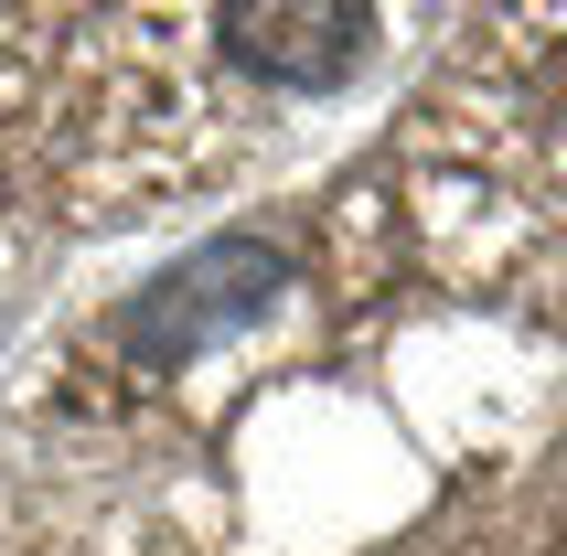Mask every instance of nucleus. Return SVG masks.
<instances>
[{
	"label": "nucleus",
	"mask_w": 567,
	"mask_h": 556,
	"mask_svg": "<svg viewBox=\"0 0 567 556\" xmlns=\"http://www.w3.org/2000/svg\"><path fill=\"white\" fill-rule=\"evenodd\" d=\"M289 289V257L257 247V236H225V247L183 257V268H161L140 300L118 310L128 353H151V364H183V353H204V342L247 332V321H268V300Z\"/></svg>",
	"instance_id": "nucleus-1"
},
{
	"label": "nucleus",
	"mask_w": 567,
	"mask_h": 556,
	"mask_svg": "<svg viewBox=\"0 0 567 556\" xmlns=\"http://www.w3.org/2000/svg\"><path fill=\"white\" fill-rule=\"evenodd\" d=\"M215 43L268 86H343L375 54V0H225Z\"/></svg>",
	"instance_id": "nucleus-2"
}]
</instances>
